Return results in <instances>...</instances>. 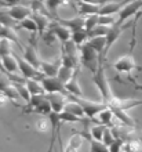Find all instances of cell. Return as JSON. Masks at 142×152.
I'll return each instance as SVG.
<instances>
[{
	"mask_svg": "<svg viewBox=\"0 0 142 152\" xmlns=\"http://www.w3.org/2000/svg\"><path fill=\"white\" fill-rule=\"evenodd\" d=\"M92 82H94V84L97 86V88H98L99 94H101L102 102H105L106 105H109L114 97H113V94H112L111 86H109L106 73H105V68H103L102 64L99 65L98 71L92 75Z\"/></svg>",
	"mask_w": 142,
	"mask_h": 152,
	"instance_id": "obj_1",
	"label": "cell"
},
{
	"mask_svg": "<svg viewBox=\"0 0 142 152\" xmlns=\"http://www.w3.org/2000/svg\"><path fill=\"white\" fill-rule=\"evenodd\" d=\"M80 64L83 65L84 68L88 69V71H91L92 75L98 71L99 65L102 64L99 54L88 44V42L80 47Z\"/></svg>",
	"mask_w": 142,
	"mask_h": 152,
	"instance_id": "obj_2",
	"label": "cell"
},
{
	"mask_svg": "<svg viewBox=\"0 0 142 152\" xmlns=\"http://www.w3.org/2000/svg\"><path fill=\"white\" fill-rule=\"evenodd\" d=\"M17 61H18V66H20V75L24 77V79H33V80H42L44 77V75L42 73V71L37 68H35L33 65H31L28 61L24 60V57L18 56L14 53Z\"/></svg>",
	"mask_w": 142,
	"mask_h": 152,
	"instance_id": "obj_3",
	"label": "cell"
},
{
	"mask_svg": "<svg viewBox=\"0 0 142 152\" xmlns=\"http://www.w3.org/2000/svg\"><path fill=\"white\" fill-rule=\"evenodd\" d=\"M40 83L43 86L46 94H63V96L69 97L65 84L57 76H44L43 79L40 80Z\"/></svg>",
	"mask_w": 142,
	"mask_h": 152,
	"instance_id": "obj_4",
	"label": "cell"
},
{
	"mask_svg": "<svg viewBox=\"0 0 142 152\" xmlns=\"http://www.w3.org/2000/svg\"><path fill=\"white\" fill-rule=\"evenodd\" d=\"M72 98H75L80 105H82V108H83L84 113H86V118L90 120H94L97 118L101 111H103L105 108H108V105L105 102H95V101H88V100H84L83 97L82 98H77V97H72Z\"/></svg>",
	"mask_w": 142,
	"mask_h": 152,
	"instance_id": "obj_5",
	"label": "cell"
},
{
	"mask_svg": "<svg viewBox=\"0 0 142 152\" xmlns=\"http://www.w3.org/2000/svg\"><path fill=\"white\" fill-rule=\"evenodd\" d=\"M24 60L28 61L29 64L33 65V66L37 69H40V66H42V62H43V61L40 60L39 54H37V44H35V35H32L31 43H29L24 50Z\"/></svg>",
	"mask_w": 142,
	"mask_h": 152,
	"instance_id": "obj_6",
	"label": "cell"
},
{
	"mask_svg": "<svg viewBox=\"0 0 142 152\" xmlns=\"http://www.w3.org/2000/svg\"><path fill=\"white\" fill-rule=\"evenodd\" d=\"M141 8H142V0H133V1H130L117 14V22L119 24H124V21H127L131 17H134L135 14H138Z\"/></svg>",
	"mask_w": 142,
	"mask_h": 152,
	"instance_id": "obj_7",
	"label": "cell"
},
{
	"mask_svg": "<svg viewBox=\"0 0 142 152\" xmlns=\"http://www.w3.org/2000/svg\"><path fill=\"white\" fill-rule=\"evenodd\" d=\"M6 12H7L14 21L21 22V21L26 20V18H31L32 14H33V10H32L29 6L20 4V6H12V7H10Z\"/></svg>",
	"mask_w": 142,
	"mask_h": 152,
	"instance_id": "obj_8",
	"label": "cell"
},
{
	"mask_svg": "<svg viewBox=\"0 0 142 152\" xmlns=\"http://www.w3.org/2000/svg\"><path fill=\"white\" fill-rule=\"evenodd\" d=\"M113 68L117 71L119 73H128L130 75L134 69H137V64L135 60L133 58L131 54H127L124 57H120L116 62L113 64Z\"/></svg>",
	"mask_w": 142,
	"mask_h": 152,
	"instance_id": "obj_9",
	"label": "cell"
},
{
	"mask_svg": "<svg viewBox=\"0 0 142 152\" xmlns=\"http://www.w3.org/2000/svg\"><path fill=\"white\" fill-rule=\"evenodd\" d=\"M48 120L51 124V138H50V145H48V151L47 152H52L54 149V144L57 140V134H58V129L62 126V119H61V113H55L51 112L48 115Z\"/></svg>",
	"mask_w": 142,
	"mask_h": 152,
	"instance_id": "obj_10",
	"label": "cell"
},
{
	"mask_svg": "<svg viewBox=\"0 0 142 152\" xmlns=\"http://www.w3.org/2000/svg\"><path fill=\"white\" fill-rule=\"evenodd\" d=\"M50 29L52 31V33L57 36V39L61 42V44H65L66 42H69L72 37V31L66 26H63L62 24H59L57 21L52 20L51 25H50Z\"/></svg>",
	"mask_w": 142,
	"mask_h": 152,
	"instance_id": "obj_11",
	"label": "cell"
},
{
	"mask_svg": "<svg viewBox=\"0 0 142 152\" xmlns=\"http://www.w3.org/2000/svg\"><path fill=\"white\" fill-rule=\"evenodd\" d=\"M48 102L51 105L52 112L55 113H62L63 109H65V105L68 102V96H63V94H46Z\"/></svg>",
	"mask_w": 142,
	"mask_h": 152,
	"instance_id": "obj_12",
	"label": "cell"
},
{
	"mask_svg": "<svg viewBox=\"0 0 142 152\" xmlns=\"http://www.w3.org/2000/svg\"><path fill=\"white\" fill-rule=\"evenodd\" d=\"M52 20L59 22V24H62L63 26L69 28L72 32L84 29V24H86V17H83V15L75 17V18H71V20H62L61 17H55V18H52Z\"/></svg>",
	"mask_w": 142,
	"mask_h": 152,
	"instance_id": "obj_13",
	"label": "cell"
},
{
	"mask_svg": "<svg viewBox=\"0 0 142 152\" xmlns=\"http://www.w3.org/2000/svg\"><path fill=\"white\" fill-rule=\"evenodd\" d=\"M32 18H33V21H35L36 25H37V28H39V36L42 37L44 35V32L50 29V25H51V22H52V18H50L48 15H46L44 12H39V11H33Z\"/></svg>",
	"mask_w": 142,
	"mask_h": 152,
	"instance_id": "obj_14",
	"label": "cell"
},
{
	"mask_svg": "<svg viewBox=\"0 0 142 152\" xmlns=\"http://www.w3.org/2000/svg\"><path fill=\"white\" fill-rule=\"evenodd\" d=\"M1 64H3V69L6 75L10 77L12 75H17L15 72H20V66H18V61H17L15 56L11 54V56H6L1 58Z\"/></svg>",
	"mask_w": 142,
	"mask_h": 152,
	"instance_id": "obj_15",
	"label": "cell"
},
{
	"mask_svg": "<svg viewBox=\"0 0 142 152\" xmlns=\"http://www.w3.org/2000/svg\"><path fill=\"white\" fill-rule=\"evenodd\" d=\"M124 28H126V26L123 24H119V22L112 25L111 31H109V33H108V36H106V56H108V53H109V50H111V47L117 42V39L120 37V35H122Z\"/></svg>",
	"mask_w": 142,
	"mask_h": 152,
	"instance_id": "obj_16",
	"label": "cell"
},
{
	"mask_svg": "<svg viewBox=\"0 0 142 152\" xmlns=\"http://www.w3.org/2000/svg\"><path fill=\"white\" fill-rule=\"evenodd\" d=\"M79 71H80V68L76 69L75 76H73V77H72V79L65 84V87H66V91H68V94H69V97H77V98H82V97H83V91H82L80 84H79V80H77Z\"/></svg>",
	"mask_w": 142,
	"mask_h": 152,
	"instance_id": "obj_17",
	"label": "cell"
},
{
	"mask_svg": "<svg viewBox=\"0 0 142 152\" xmlns=\"http://www.w3.org/2000/svg\"><path fill=\"white\" fill-rule=\"evenodd\" d=\"M88 44L94 48L95 51L99 54L101 57V62L106 58V37L101 36V37H91L88 40Z\"/></svg>",
	"mask_w": 142,
	"mask_h": 152,
	"instance_id": "obj_18",
	"label": "cell"
},
{
	"mask_svg": "<svg viewBox=\"0 0 142 152\" xmlns=\"http://www.w3.org/2000/svg\"><path fill=\"white\" fill-rule=\"evenodd\" d=\"M0 39L11 40L12 43H15L17 46L22 50V53H24L25 47H22V44H21V42H20V37L17 36V33H15V29L10 28V26H6V25H3L1 22H0Z\"/></svg>",
	"mask_w": 142,
	"mask_h": 152,
	"instance_id": "obj_19",
	"label": "cell"
},
{
	"mask_svg": "<svg viewBox=\"0 0 142 152\" xmlns=\"http://www.w3.org/2000/svg\"><path fill=\"white\" fill-rule=\"evenodd\" d=\"M61 58H57L55 61H43L40 71L44 76H57L58 75V69L61 66Z\"/></svg>",
	"mask_w": 142,
	"mask_h": 152,
	"instance_id": "obj_20",
	"label": "cell"
},
{
	"mask_svg": "<svg viewBox=\"0 0 142 152\" xmlns=\"http://www.w3.org/2000/svg\"><path fill=\"white\" fill-rule=\"evenodd\" d=\"M69 100H68L66 105H65V109H63V112H68V113H72V115L77 116L80 119H84L86 120V113H84L83 108H82V105L75 100V98H72V97H68Z\"/></svg>",
	"mask_w": 142,
	"mask_h": 152,
	"instance_id": "obj_21",
	"label": "cell"
},
{
	"mask_svg": "<svg viewBox=\"0 0 142 152\" xmlns=\"http://www.w3.org/2000/svg\"><path fill=\"white\" fill-rule=\"evenodd\" d=\"M101 7H102V6H94V4H88V3H84V1L77 0V11H79L83 17L99 14Z\"/></svg>",
	"mask_w": 142,
	"mask_h": 152,
	"instance_id": "obj_22",
	"label": "cell"
},
{
	"mask_svg": "<svg viewBox=\"0 0 142 152\" xmlns=\"http://www.w3.org/2000/svg\"><path fill=\"white\" fill-rule=\"evenodd\" d=\"M109 108H111V107H109ZM111 109L113 111L114 118H117L124 126H127V127H134L135 126V122L130 118V115L127 113V111H124V109H122V108H116V107H112Z\"/></svg>",
	"mask_w": 142,
	"mask_h": 152,
	"instance_id": "obj_23",
	"label": "cell"
},
{
	"mask_svg": "<svg viewBox=\"0 0 142 152\" xmlns=\"http://www.w3.org/2000/svg\"><path fill=\"white\" fill-rule=\"evenodd\" d=\"M113 119H114L113 111L108 107V108H105L103 111H101V112L97 115V118L94 119V122H97V123H99V124H103V126H111L112 122H113Z\"/></svg>",
	"mask_w": 142,
	"mask_h": 152,
	"instance_id": "obj_24",
	"label": "cell"
},
{
	"mask_svg": "<svg viewBox=\"0 0 142 152\" xmlns=\"http://www.w3.org/2000/svg\"><path fill=\"white\" fill-rule=\"evenodd\" d=\"M83 145V138L79 133H75L73 136L69 138V142H68L65 152H77Z\"/></svg>",
	"mask_w": 142,
	"mask_h": 152,
	"instance_id": "obj_25",
	"label": "cell"
},
{
	"mask_svg": "<svg viewBox=\"0 0 142 152\" xmlns=\"http://www.w3.org/2000/svg\"><path fill=\"white\" fill-rule=\"evenodd\" d=\"M25 84H26V87H28L29 93H31V96H42V94H46V91H44L43 86H42V83H40V80H33V79H28L26 82H25Z\"/></svg>",
	"mask_w": 142,
	"mask_h": 152,
	"instance_id": "obj_26",
	"label": "cell"
},
{
	"mask_svg": "<svg viewBox=\"0 0 142 152\" xmlns=\"http://www.w3.org/2000/svg\"><path fill=\"white\" fill-rule=\"evenodd\" d=\"M71 40L76 46L82 47L83 44H86L88 40H90V36H88V32L86 29H80V31H76V32H72V37Z\"/></svg>",
	"mask_w": 142,
	"mask_h": 152,
	"instance_id": "obj_27",
	"label": "cell"
},
{
	"mask_svg": "<svg viewBox=\"0 0 142 152\" xmlns=\"http://www.w3.org/2000/svg\"><path fill=\"white\" fill-rule=\"evenodd\" d=\"M12 84H14V87L17 88V91H18V94H20L21 100L25 101V105L29 104L32 100V96L31 93H29L28 87H26V84L22 83V82H12Z\"/></svg>",
	"mask_w": 142,
	"mask_h": 152,
	"instance_id": "obj_28",
	"label": "cell"
},
{
	"mask_svg": "<svg viewBox=\"0 0 142 152\" xmlns=\"http://www.w3.org/2000/svg\"><path fill=\"white\" fill-rule=\"evenodd\" d=\"M75 72H76V69H72V68H68V66L61 65L59 69H58V75H57V77H58L63 84H66L68 82L75 76Z\"/></svg>",
	"mask_w": 142,
	"mask_h": 152,
	"instance_id": "obj_29",
	"label": "cell"
},
{
	"mask_svg": "<svg viewBox=\"0 0 142 152\" xmlns=\"http://www.w3.org/2000/svg\"><path fill=\"white\" fill-rule=\"evenodd\" d=\"M68 0H46V10L47 11H50V14L52 15V18H55L57 15V10H58V7H61L62 4H65Z\"/></svg>",
	"mask_w": 142,
	"mask_h": 152,
	"instance_id": "obj_30",
	"label": "cell"
},
{
	"mask_svg": "<svg viewBox=\"0 0 142 152\" xmlns=\"http://www.w3.org/2000/svg\"><path fill=\"white\" fill-rule=\"evenodd\" d=\"M18 26L22 29H25V31H28V32H31L32 35H36V33H39V28H37V25H36V22L33 21V18H26V20L21 21V22H18Z\"/></svg>",
	"mask_w": 142,
	"mask_h": 152,
	"instance_id": "obj_31",
	"label": "cell"
},
{
	"mask_svg": "<svg viewBox=\"0 0 142 152\" xmlns=\"http://www.w3.org/2000/svg\"><path fill=\"white\" fill-rule=\"evenodd\" d=\"M112 26H108V25H101L99 24L98 26H95L91 32H88V36L91 37H101V36H108V33H109V31H111Z\"/></svg>",
	"mask_w": 142,
	"mask_h": 152,
	"instance_id": "obj_32",
	"label": "cell"
},
{
	"mask_svg": "<svg viewBox=\"0 0 142 152\" xmlns=\"http://www.w3.org/2000/svg\"><path fill=\"white\" fill-rule=\"evenodd\" d=\"M108 126H103V124H94V126H91L90 127V133H91V137L97 141H102V137H103V133L106 130Z\"/></svg>",
	"mask_w": 142,
	"mask_h": 152,
	"instance_id": "obj_33",
	"label": "cell"
},
{
	"mask_svg": "<svg viewBox=\"0 0 142 152\" xmlns=\"http://www.w3.org/2000/svg\"><path fill=\"white\" fill-rule=\"evenodd\" d=\"M12 54V42L8 39H0V58Z\"/></svg>",
	"mask_w": 142,
	"mask_h": 152,
	"instance_id": "obj_34",
	"label": "cell"
},
{
	"mask_svg": "<svg viewBox=\"0 0 142 152\" xmlns=\"http://www.w3.org/2000/svg\"><path fill=\"white\" fill-rule=\"evenodd\" d=\"M3 94L6 97H7L8 100L11 101V102H14V104H17V107H21L17 101L18 100H21V97H20V94H18V91H17V88L14 87V84H11V86H8L6 90L3 91Z\"/></svg>",
	"mask_w": 142,
	"mask_h": 152,
	"instance_id": "obj_35",
	"label": "cell"
},
{
	"mask_svg": "<svg viewBox=\"0 0 142 152\" xmlns=\"http://www.w3.org/2000/svg\"><path fill=\"white\" fill-rule=\"evenodd\" d=\"M99 25V14H94V15H87L86 17V24H84V29L87 32H91L95 26Z\"/></svg>",
	"mask_w": 142,
	"mask_h": 152,
	"instance_id": "obj_36",
	"label": "cell"
},
{
	"mask_svg": "<svg viewBox=\"0 0 142 152\" xmlns=\"http://www.w3.org/2000/svg\"><path fill=\"white\" fill-rule=\"evenodd\" d=\"M90 152H111V151H109V147H106L102 141H97L92 138L90 141Z\"/></svg>",
	"mask_w": 142,
	"mask_h": 152,
	"instance_id": "obj_37",
	"label": "cell"
},
{
	"mask_svg": "<svg viewBox=\"0 0 142 152\" xmlns=\"http://www.w3.org/2000/svg\"><path fill=\"white\" fill-rule=\"evenodd\" d=\"M116 138H117V137L114 136V133H113V130H112V127H109V126H108L106 130H105V133H103L102 142L106 145V147H111L114 141H116Z\"/></svg>",
	"mask_w": 142,
	"mask_h": 152,
	"instance_id": "obj_38",
	"label": "cell"
},
{
	"mask_svg": "<svg viewBox=\"0 0 142 152\" xmlns=\"http://www.w3.org/2000/svg\"><path fill=\"white\" fill-rule=\"evenodd\" d=\"M124 149H126V142L122 138H116V141L109 147L111 152H124Z\"/></svg>",
	"mask_w": 142,
	"mask_h": 152,
	"instance_id": "obj_39",
	"label": "cell"
},
{
	"mask_svg": "<svg viewBox=\"0 0 142 152\" xmlns=\"http://www.w3.org/2000/svg\"><path fill=\"white\" fill-rule=\"evenodd\" d=\"M117 22V17L114 15H99V24L101 25H108V26H112Z\"/></svg>",
	"mask_w": 142,
	"mask_h": 152,
	"instance_id": "obj_40",
	"label": "cell"
},
{
	"mask_svg": "<svg viewBox=\"0 0 142 152\" xmlns=\"http://www.w3.org/2000/svg\"><path fill=\"white\" fill-rule=\"evenodd\" d=\"M11 84H12L11 79H10L6 73L0 72V93H3L4 90H6L8 86H11Z\"/></svg>",
	"mask_w": 142,
	"mask_h": 152,
	"instance_id": "obj_41",
	"label": "cell"
},
{
	"mask_svg": "<svg viewBox=\"0 0 142 152\" xmlns=\"http://www.w3.org/2000/svg\"><path fill=\"white\" fill-rule=\"evenodd\" d=\"M42 39H43L44 42H46V43L48 44V46H51V44H54V43H55V40H58V39H57L55 35L52 33L51 29H48V31H46V32H44V35L42 36Z\"/></svg>",
	"mask_w": 142,
	"mask_h": 152,
	"instance_id": "obj_42",
	"label": "cell"
},
{
	"mask_svg": "<svg viewBox=\"0 0 142 152\" xmlns=\"http://www.w3.org/2000/svg\"><path fill=\"white\" fill-rule=\"evenodd\" d=\"M61 119H62V122L65 123V122H83L84 119H80V118H77V116L72 115V113H68V112H62L61 113Z\"/></svg>",
	"mask_w": 142,
	"mask_h": 152,
	"instance_id": "obj_43",
	"label": "cell"
},
{
	"mask_svg": "<svg viewBox=\"0 0 142 152\" xmlns=\"http://www.w3.org/2000/svg\"><path fill=\"white\" fill-rule=\"evenodd\" d=\"M26 0H4V4L8 6V7H12V6H20V4H24L26 6Z\"/></svg>",
	"mask_w": 142,
	"mask_h": 152,
	"instance_id": "obj_44",
	"label": "cell"
},
{
	"mask_svg": "<svg viewBox=\"0 0 142 152\" xmlns=\"http://www.w3.org/2000/svg\"><path fill=\"white\" fill-rule=\"evenodd\" d=\"M124 152H135V148L133 144H126V149H124Z\"/></svg>",
	"mask_w": 142,
	"mask_h": 152,
	"instance_id": "obj_45",
	"label": "cell"
},
{
	"mask_svg": "<svg viewBox=\"0 0 142 152\" xmlns=\"http://www.w3.org/2000/svg\"><path fill=\"white\" fill-rule=\"evenodd\" d=\"M133 145H134V144H133ZM134 148H135V152H142V145L141 144H135Z\"/></svg>",
	"mask_w": 142,
	"mask_h": 152,
	"instance_id": "obj_46",
	"label": "cell"
},
{
	"mask_svg": "<svg viewBox=\"0 0 142 152\" xmlns=\"http://www.w3.org/2000/svg\"><path fill=\"white\" fill-rule=\"evenodd\" d=\"M40 3H46V0H39Z\"/></svg>",
	"mask_w": 142,
	"mask_h": 152,
	"instance_id": "obj_47",
	"label": "cell"
}]
</instances>
